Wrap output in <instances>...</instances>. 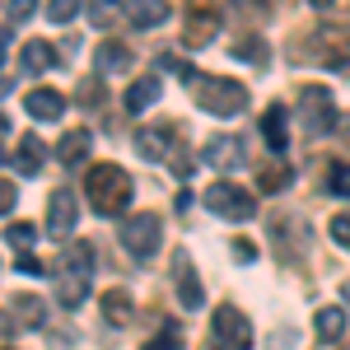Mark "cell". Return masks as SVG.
<instances>
[{"mask_svg": "<svg viewBox=\"0 0 350 350\" xmlns=\"http://www.w3.org/2000/svg\"><path fill=\"white\" fill-rule=\"evenodd\" d=\"M75 215H80V211H75V196L66 187H56L52 201H47V234H52V239H66V234L75 229Z\"/></svg>", "mask_w": 350, "mask_h": 350, "instance_id": "8fae6325", "label": "cell"}, {"mask_svg": "<svg viewBox=\"0 0 350 350\" xmlns=\"http://www.w3.org/2000/svg\"><path fill=\"white\" fill-rule=\"evenodd\" d=\"M201 201H206V211L219 219H252L257 215V196L252 191H243L239 183H211V187L201 191Z\"/></svg>", "mask_w": 350, "mask_h": 350, "instance_id": "5b68a950", "label": "cell"}, {"mask_svg": "<svg viewBox=\"0 0 350 350\" xmlns=\"http://www.w3.org/2000/svg\"><path fill=\"white\" fill-rule=\"evenodd\" d=\"M84 191H89L94 215H122L131 206V173L122 163H94L84 178Z\"/></svg>", "mask_w": 350, "mask_h": 350, "instance_id": "7a4b0ae2", "label": "cell"}, {"mask_svg": "<svg viewBox=\"0 0 350 350\" xmlns=\"http://www.w3.org/2000/svg\"><path fill=\"white\" fill-rule=\"evenodd\" d=\"M19 271H24V275H42L47 267H42L38 257H28V252H24V257H19Z\"/></svg>", "mask_w": 350, "mask_h": 350, "instance_id": "d590c367", "label": "cell"}, {"mask_svg": "<svg viewBox=\"0 0 350 350\" xmlns=\"http://www.w3.org/2000/svg\"><path fill=\"white\" fill-rule=\"evenodd\" d=\"M327 234H332V243H336V247H346V252H350V211H341V215H332V224H327Z\"/></svg>", "mask_w": 350, "mask_h": 350, "instance_id": "4dcf8cb0", "label": "cell"}, {"mask_svg": "<svg viewBox=\"0 0 350 350\" xmlns=\"http://www.w3.org/2000/svg\"><path fill=\"white\" fill-rule=\"evenodd\" d=\"M159 70H173V75H183V80H201V75L191 70V66L183 61V56H168V52L159 56Z\"/></svg>", "mask_w": 350, "mask_h": 350, "instance_id": "d6a6232c", "label": "cell"}, {"mask_svg": "<svg viewBox=\"0 0 350 350\" xmlns=\"http://www.w3.org/2000/svg\"><path fill=\"white\" fill-rule=\"evenodd\" d=\"M42 14H47V24H70V19H80L84 10L75 5V0H56V5H47V10H42Z\"/></svg>", "mask_w": 350, "mask_h": 350, "instance_id": "f1b7e54d", "label": "cell"}, {"mask_svg": "<svg viewBox=\"0 0 350 350\" xmlns=\"http://www.w3.org/2000/svg\"><path fill=\"white\" fill-rule=\"evenodd\" d=\"M168 145H173V131L168 126H140L135 131V150L145 159H168Z\"/></svg>", "mask_w": 350, "mask_h": 350, "instance_id": "ac0fdd59", "label": "cell"}, {"mask_svg": "<svg viewBox=\"0 0 350 350\" xmlns=\"http://www.w3.org/2000/svg\"><path fill=\"white\" fill-rule=\"evenodd\" d=\"M10 318H19L24 327H42V299L38 295H19V299H10Z\"/></svg>", "mask_w": 350, "mask_h": 350, "instance_id": "603a6c76", "label": "cell"}, {"mask_svg": "<svg viewBox=\"0 0 350 350\" xmlns=\"http://www.w3.org/2000/svg\"><path fill=\"white\" fill-rule=\"evenodd\" d=\"M126 19H131L135 28H154L168 19V5L163 0H140V5H126Z\"/></svg>", "mask_w": 350, "mask_h": 350, "instance_id": "7402d4cb", "label": "cell"}, {"mask_svg": "<svg viewBox=\"0 0 350 350\" xmlns=\"http://www.w3.org/2000/svg\"><path fill=\"white\" fill-rule=\"evenodd\" d=\"M89 19H94L98 28H112L117 19H126V5H117V0H103V5H94V10H89Z\"/></svg>", "mask_w": 350, "mask_h": 350, "instance_id": "484cf974", "label": "cell"}, {"mask_svg": "<svg viewBox=\"0 0 350 350\" xmlns=\"http://www.w3.org/2000/svg\"><path fill=\"white\" fill-rule=\"evenodd\" d=\"M211 350H252V323L243 318V308L219 304L211 313Z\"/></svg>", "mask_w": 350, "mask_h": 350, "instance_id": "277c9868", "label": "cell"}, {"mask_svg": "<svg viewBox=\"0 0 350 350\" xmlns=\"http://www.w3.org/2000/svg\"><path fill=\"white\" fill-rule=\"evenodd\" d=\"M299 117H304V126L313 135H327V131H336L341 122V112H336V103H332V89H323V84H308L304 94H299Z\"/></svg>", "mask_w": 350, "mask_h": 350, "instance_id": "52a82bcc", "label": "cell"}, {"mask_svg": "<svg viewBox=\"0 0 350 350\" xmlns=\"http://www.w3.org/2000/svg\"><path fill=\"white\" fill-rule=\"evenodd\" d=\"M163 94V84L154 80V75H145V80H135L131 89H126V112H145L154 98Z\"/></svg>", "mask_w": 350, "mask_h": 350, "instance_id": "44dd1931", "label": "cell"}, {"mask_svg": "<svg viewBox=\"0 0 350 350\" xmlns=\"http://www.w3.org/2000/svg\"><path fill=\"white\" fill-rule=\"evenodd\" d=\"M341 295H346V299H350V280H346V285H341Z\"/></svg>", "mask_w": 350, "mask_h": 350, "instance_id": "74e56055", "label": "cell"}, {"mask_svg": "<svg viewBox=\"0 0 350 350\" xmlns=\"http://www.w3.org/2000/svg\"><path fill=\"white\" fill-rule=\"evenodd\" d=\"M243 140L239 135H211L206 140V163L211 168H219V173H234V168H243Z\"/></svg>", "mask_w": 350, "mask_h": 350, "instance_id": "30bf717a", "label": "cell"}, {"mask_svg": "<svg viewBox=\"0 0 350 350\" xmlns=\"http://www.w3.org/2000/svg\"><path fill=\"white\" fill-rule=\"evenodd\" d=\"M28 14H33V5H28V0H14V5H5V42L14 38V24H24Z\"/></svg>", "mask_w": 350, "mask_h": 350, "instance_id": "f546056e", "label": "cell"}, {"mask_svg": "<svg viewBox=\"0 0 350 350\" xmlns=\"http://www.w3.org/2000/svg\"><path fill=\"white\" fill-rule=\"evenodd\" d=\"M5 239H10V247H14V252L24 257L28 247H33V239H38V234H33V224H24V219H14V224L5 229Z\"/></svg>", "mask_w": 350, "mask_h": 350, "instance_id": "4316f807", "label": "cell"}, {"mask_svg": "<svg viewBox=\"0 0 350 350\" xmlns=\"http://www.w3.org/2000/svg\"><path fill=\"white\" fill-rule=\"evenodd\" d=\"M0 206H5V211L14 206V183H5V187H0Z\"/></svg>", "mask_w": 350, "mask_h": 350, "instance_id": "8d00e7d4", "label": "cell"}, {"mask_svg": "<svg viewBox=\"0 0 350 350\" xmlns=\"http://www.w3.org/2000/svg\"><path fill=\"white\" fill-rule=\"evenodd\" d=\"M290 183V168H267L262 173V191H275V187H285Z\"/></svg>", "mask_w": 350, "mask_h": 350, "instance_id": "836d02e7", "label": "cell"}, {"mask_svg": "<svg viewBox=\"0 0 350 350\" xmlns=\"http://www.w3.org/2000/svg\"><path fill=\"white\" fill-rule=\"evenodd\" d=\"M94 290V243L75 239L61 252V267H56V304L61 308H80Z\"/></svg>", "mask_w": 350, "mask_h": 350, "instance_id": "6da1fadb", "label": "cell"}, {"mask_svg": "<svg viewBox=\"0 0 350 350\" xmlns=\"http://www.w3.org/2000/svg\"><path fill=\"white\" fill-rule=\"evenodd\" d=\"M346 336V308H323L318 313V341H341Z\"/></svg>", "mask_w": 350, "mask_h": 350, "instance_id": "cb8c5ba5", "label": "cell"}, {"mask_svg": "<svg viewBox=\"0 0 350 350\" xmlns=\"http://www.w3.org/2000/svg\"><path fill=\"white\" fill-rule=\"evenodd\" d=\"M131 47H122V42H98L94 47V75H122V70H131Z\"/></svg>", "mask_w": 350, "mask_h": 350, "instance_id": "4fadbf2b", "label": "cell"}, {"mask_svg": "<svg viewBox=\"0 0 350 350\" xmlns=\"http://www.w3.org/2000/svg\"><path fill=\"white\" fill-rule=\"evenodd\" d=\"M5 350H14V346H5Z\"/></svg>", "mask_w": 350, "mask_h": 350, "instance_id": "f35d334b", "label": "cell"}, {"mask_svg": "<svg viewBox=\"0 0 350 350\" xmlns=\"http://www.w3.org/2000/svg\"><path fill=\"white\" fill-rule=\"evenodd\" d=\"M215 33H219V10L196 5V10L187 14V33H183V42H187V47H206Z\"/></svg>", "mask_w": 350, "mask_h": 350, "instance_id": "7c38bea8", "label": "cell"}, {"mask_svg": "<svg viewBox=\"0 0 350 350\" xmlns=\"http://www.w3.org/2000/svg\"><path fill=\"white\" fill-rule=\"evenodd\" d=\"M56 66H61V56H56L52 42H24V52H19L24 75H42V70H56Z\"/></svg>", "mask_w": 350, "mask_h": 350, "instance_id": "9a60e30c", "label": "cell"}, {"mask_svg": "<svg viewBox=\"0 0 350 350\" xmlns=\"http://www.w3.org/2000/svg\"><path fill=\"white\" fill-rule=\"evenodd\" d=\"M159 243H163V224H159V215H131L126 224H122V247L131 252L135 262H150L154 252H159Z\"/></svg>", "mask_w": 350, "mask_h": 350, "instance_id": "8992f818", "label": "cell"}, {"mask_svg": "<svg viewBox=\"0 0 350 350\" xmlns=\"http://www.w3.org/2000/svg\"><path fill=\"white\" fill-rule=\"evenodd\" d=\"M103 318H108L112 327H126L135 318L131 295H126V290H108V295H103Z\"/></svg>", "mask_w": 350, "mask_h": 350, "instance_id": "d6986e66", "label": "cell"}, {"mask_svg": "<svg viewBox=\"0 0 350 350\" xmlns=\"http://www.w3.org/2000/svg\"><path fill=\"white\" fill-rule=\"evenodd\" d=\"M196 103L211 117H239L247 108V84L243 80H224V75H206L196 84Z\"/></svg>", "mask_w": 350, "mask_h": 350, "instance_id": "3957f363", "label": "cell"}, {"mask_svg": "<svg viewBox=\"0 0 350 350\" xmlns=\"http://www.w3.org/2000/svg\"><path fill=\"white\" fill-rule=\"evenodd\" d=\"M327 191L332 196H350V163L346 159H336L327 168Z\"/></svg>", "mask_w": 350, "mask_h": 350, "instance_id": "d4e9b609", "label": "cell"}, {"mask_svg": "<svg viewBox=\"0 0 350 350\" xmlns=\"http://www.w3.org/2000/svg\"><path fill=\"white\" fill-rule=\"evenodd\" d=\"M140 350H183V332H178V327H159Z\"/></svg>", "mask_w": 350, "mask_h": 350, "instance_id": "83f0119b", "label": "cell"}, {"mask_svg": "<svg viewBox=\"0 0 350 350\" xmlns=\"http://www.w3.org/2000/svg\"><path fill=\"white\" fill-rule=\"evenodd\" d=\"M262 135H267L271 154H285V145H290V112L280 108V103H271L262 112Z\"/></svg>", "mask_w": 350, "mask_h": 350, "instance_id": "5bb4252c", "label": "cell"}, {"mask_svg": "<svg viewBox=\"0 0 350 350\" xmlns=\"http://www.w3.org/2000/svg\"><path fill=\"white\" fill-rule=\"evenodd\" d=\"M89 150H94V131H70V135H61L56 159H61V163H80Z\"/></svg>", "mask_w": 350, "mask_h": 350, "instance_id": "ffe728a7", "label": "cell"}, {"mask_svg": "<svg viewBox=\"0 0 350 350\" xmlns=\"http://www.w3.org/2000/svg\"><path fill=\"white\" fill-rule=\"evenodd\" d=\"M10 168H19L24 178L42 173V140H38V135H24V140L10 150Z\"/></svg>", "mask_w": 350, "mask_h": 350, "instance_id": "e0dca14e", "label": "cell"}, {"mask_svg": "<svg viewBox=\"0 0 350 350\" xmlns=\"http://www.w3.org/2000/svg\"><path fill=\"white\" fill-rule=\"evenodd\" d=\"M80 103H89V108H94V103H103V84H98V80L80 84Z\"/></svg>", "mask_w": 350, "mask_h": 350, "instance_id": "e575fe53", "label": "cell"}, {"mask_svg": "<svg viewBox=\"0 0 350 350\" xmlns=\"http://www.w3.org/2000/svg\"><path fill=\"white\" fill-rule=\"evenodd\" d=\"M318 66H327V70H336V66H346L350 61V28H341V24H327V28H318Z\"/></svg>", "mask_w": 350, "mask_h": 350, "instance_id": "ba28073f", "label": "cell"}, {"mask_svg": "<svg viewBox=\"0 0 350 350\" xmlns=\"http://www.w3.org/2000/svg\"><path fill=\"white\" fill-rule=\"evenodd\" d=\"M234 56H239V61H257V66H262V61H267V47H262V38H247V42H239V47H234Z\"/></svg>", "mask_w": 350, "mask_h": 350, "instance_id": "1f68e13d", "label": "cell"}, {"mask_svg": "<svg viewBox=\"0 0 350 350\" xmlns=\"http://www.w3.org/2000/svg\"><path fill=\"white\" fill-rule=\"evenodd\" d=\"M24 112L38 117V122H56V117L66 112V98H61L56 89H33V94H24Z\"/></svg>", "mask_w": 350, "mask_h": 350, "instance_id": "2e32d148", "label": "cell"}, {"mask_svg": "<svg viewBox=\"0 0 350 350\" xmlns=\"http://www.w3.org/2000/svg\"><path fill=\"white\" fill-rule=\"evenodd\" d=\"M173 285H178V304L183 308H206V290L196 280V267H191L187 252H173Z\"/></svg>", "mask_w": 350, "mask_h": 350, "instance_id": "9c48e42d", "label": "cell"}]
</instances>
